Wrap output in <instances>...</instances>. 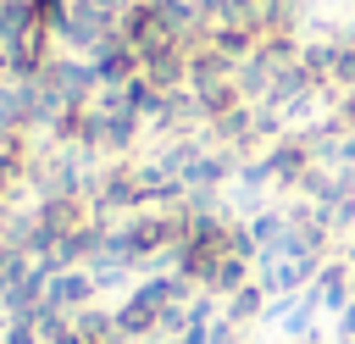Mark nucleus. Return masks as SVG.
Masks as SVG:
<instances>
[{
	"label": "nucleus",
	"mask_w": 355,
	"mask_h": 344,
	"mask_svg": "<svg viewBox=\"0 0 355 344\" xmlns=\"http://www.w3.org/2000/svg\"><path fill=\"white\" fill-rule=\"evenodd\" d=\"M305 300L322 311V316H338L349 300H355V266L344 261V255H327L322 261V272L311 277V289H305Z\"/></svg>",
	"instance_id": "f257e3e1"
},
{
	"label": "nucleus",
	"mask_w": 355,
	"mask_h": 344,
	"mask_svg": "<svg viewBox=\"0 0 355 344\" xmlns=\"http://www.w3.org/2000/svg\"><path fill=\"white\" fill-rule=\"evenodd\" d=\"M89 67H94L100 89H122V83H133V78H139V50H133L122 33H111V39L89 55Z\"/></svg>",
	"instance_id": "f03ea898"
},
{
	"label": "nucleus",
	"mask_w": 355,
	"mask_h": 344,
	"mask_svg": "<svg viewBox=\"0 0 355 344\" xmlns=\"http://www.w3.org/2000/svg\"><path fill=\"white\" fill-rule=\"evenodd\" d=\"M94 294H100L94 272H89V266H67V272H55V277H50V294H44V305H55V311L78 316V311H89V305H94Z\"/></svg>",
	"instance_id": "7ed1b4c3"
},
{
	"label": "nucleus",
	"mask_w": 355,
	"mask_h": 344,
	"mask_svg": "<svg viewBox=\"0 0 355 344\" xmlns=\"http://www.w3.org/2000/svg\"><path fill=\"white\" fill-rule=\"evenodd\" d=\"M139 78H144L150 89H161V94L189 89V50H183V44H166V50H155V55H139Z\"/></svg>",
	"instance_id": "20e7f679"
},
{
	"label": "nucleus",
	"mask_w": 355,
	"mask_h": 344,
	"mask_svg": "<svg viewBox=\"0 0 355 344\" xmlns=\"http://www.w3.org/2000/svg\"><path fill=\"white\" fill-rule=\"evenodd\" d=\"M266 305H272V294H266L261 283H244L239 294H227V300H222V316H227V322H239V327H250V322H266Z\"/></svg>",
	"instance_id": "39448f33"
},
{
	"label": "nucleus",
	"mask_w": 355,
	"mask_h": 344,
	"mask_svg": "<svg viewBox=\"0 0 355 344\" xmlns=\"http://www.w3.org/2000/svg\"><path fill=\"white\" fill-rule=\"evenodd\" d=\"M333 122H338V128H344V133H349V139H355V89H349V94H338V100H333Z\"/></svg>",
	"instance_id": "423d86ee"
},
{
	"label": "nucleus",
	"mask_w": 355,
	"mask_h": 344,
	"mask_svg": "<svg viewBox=\"0 0 355 344\" xmlns=\"http://www.w3.org/2000/svg\"><path fill=\"white\" fill-rule=\"evenodd\" d=\"M11 67V44H6V33H0V72Z\"/></svg>",
	"instance_id": "0eeeda50"
}]
</instances>
